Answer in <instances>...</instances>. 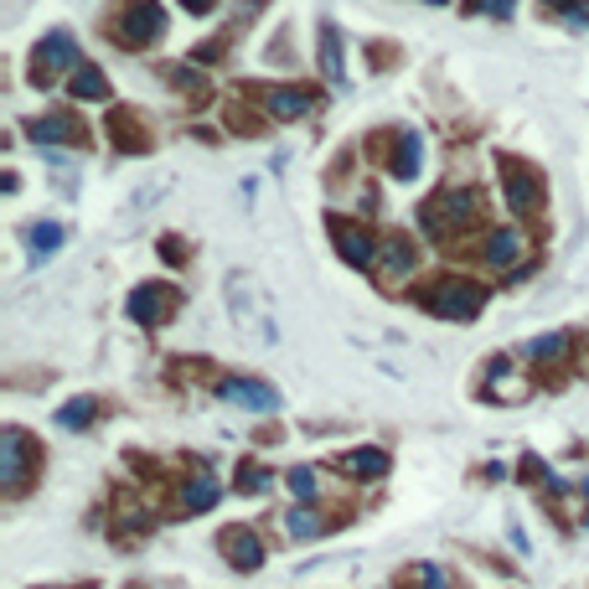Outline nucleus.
<instances>
[{
    "instance_id": "5",
    "label": "nucleus",
    "mask_w": 589,
    "mask_h": 589,
    "mask_svg": "<svg viewBox=\"0 0 589 589\" xmlns=\"http://www.w3.org/2000/svg\"><path fill=\"white\" fill-rule=\"evenodd\" d=\"M62 68H83V62H78V42L68 37V31H47V37L37 42V52H31V78L47 83Z\"/></svg>"
},
{
    "instance_id": "10",
    "label": "nucleus",
    "mask_w": 589,
    "mask_h": 589,
    "mask_svg": "<svg viewBox=\"0 0 589 589\" xmlns=\"http://www.w3.org/2000/svg\"><path fill=\"white\" fill-rule=\"evenodd\" d=\"M331 238H336V248H341V259H347V264H378L372 233H362L357 223H347V217H336V223H331Z\"/></svg>"
},
{
    "instance_id": "25",
    "label": "nucleus",
    "mask_w": 589,
    "mask_h": 589,
    "mask_svg": "<svg viewBox=\"0 0 589 589\" xmlns=\"http://www.w3.org/2000/svg\"><path fill=\"white\" fill-rule=\"evenodd\" d=\"M409 584H419V589H450V574L440 564H414Z\"/></svg>"
},
{
    "instance_id": "18",
    "label": "nucleus",
    "mask_w": 589,
    "mask_h": 589,
    "mask_svg": "<svg viewBox=\"0 0 589 589\" xmlns=\"http://www.w3.org/2000/svg\"><path fill=\"white\" fill-rule=\"evenodd\" d=\"M310 109V93L305 88H269V114L274 119H300Z\"/></svg>"
},
{
    "instance_id": "31",
    "label": "nucleus",
    "mask_w": 589,
    "mask_h": 589,
    "mask_svg": "<svg viewBox=\"0 0 589 589\" xmlns=\"http://www.w3.org/2000/svg\"><path fill=\"white\" fill-rule=\"evenodd\" d=\"M584 496H589V481H584Z\"/></svg>"
},
{
    "instance_id": "7",
    "label": "nucleus",
    "mask_w": 589,
    "mask_h": 589,
    "mask_svg": "<svg viewBox=\"0 0 589 589\" xmlns=\"http://www.w3.org/2000/svg\"><path fill=\"white\" fill-rule=\"evenodd\" d=\"M217 548H223V558H228L233 569H259L264 564V543H259L254 527H223Z\"/></svg>"
},
{
    "instance_id": "6",
    "label": "nucleus",
    "mask_w": 589,
    "mask_h": 589,
    "mask_svg": "<svg viewBox=\"0 0 589 589\" xmlns=\"http://www.w3.org/2000/svg\"><path fill=\"white\" fill-rule=\"evenodd\" d=\"M502 181H507V207H512L517 217H533L538 202H543V181H538V171H527V166L507 161Z\"/></svg>"
},
{
    "instance_id": "30",
    "label": "nucleus",
    "mask_w": 589,
    "mask_h": 589,
    "mask_svg": "<svg viewBox=\"0 0 589 589\" xmlns=\"http://www.w3.org/2000/svg\"><path fill=\"white\" fill-rule=\"evenodd\" d=\"M181 6H186V11H212L217 0H181Z\"/></svg>"
},
{
    "instance_id": "1",
    "label": "nucleus",
    "mask_w": 589,
    "mask_h": 589,
    "mask_svg": "<svg viewBox=\"0 0 589 589\" xmlns=\"http://www.w3.org/2000/svg\"><path fill=\"white\" fill-rule=\"evenodd\" d=\"M114 42L119 47H130V52H140V47H150V42H161V31H166V11L155 6V0H130L119 16H114Z\"/></svg>"
},
{
    "instance_id": "26",
    "label": "nucleus",
    "mask_w": 589,
    "mask_h": 589,
    "mask_svg": "<svg viewBox=\"0 0 589 589\" xmlns=\"http://www.w3.org/2000/svg\"><path fill=\"white\" fill-rule=\"evenodd\" d=\"M290 491L300 496V502H310V496H316V471H310V465H295V471H290Z\"/></svg>"
},
{
    "instance_id": "28",
    "label": "nucleus",
    "mask_w": 589,
    "mask_h": 589,
    "mask_svg": "<svg viewBox=\"0 0 589 589\" xmlns=\"http://www.w3.org/2000/svg\"><path fill=\"white\" fill-rule=\"evenodd\" d=\"M553 6L564 11V16H579V21H589V0H553Z\"/></svg>"
},
{
    "instance_id": "15",
    "label": "nucleus",
    "mask_w": 589,
    "mask_h": 589,
    "mask_svg": "<svg viewBox=\"0 0 589 589\" xmlns=\"http://www.w3.org/2000/svg\"><path fill=\"white\" fill-rule=\"evenodd\" d=\"M68 93L73 99H88V104H99V99H109V78L93 68V62H83V68H73V83H68Z\"/></svg>"
},
{
    "instance_id": "16",
    "label": "nucleus",
    "mask_w": 589,
    "mask_h": 589,
    "mask_svg": "<svg viewBox=\"0 0 589 589\" xmlns=\"http://www.w3.org/2000/svg\"><path fill=\"white\" fill-rule=\"evenodd\" d=\"M109 130H114V145L119 150H150V135H140V119L135 114H124V109H114V119H109Z\"/></svg>"
},
{
    "instance_id": "13",
    "label": "nucleus",
    "mask_w": 589,
    "mask_h": 589,
    "mask_svg": "<svg viewBox=\"0 0 589 589\" xmlns=\"http://www.w3.org/2000/svg\"><path fill=\"white\" fill-rule=\"evenodd\" d=\"M522 254H527V243H522V233H512V228L491 233V238H486V248H481V259H486L491 269H512Z\"/></svg>"
},
{
    "instance_id": "4",
    "label": "nucleus",
    "mask_w": 589,
    "mask_h": 589,
    "mask_svg": "<svg viewBox=\"0 0 589 589\" xmlns=\"http://www.w3.org/2000/svg\"><path fill=\"white\" fill-rule=\"evenodd\" d=\"M481 305H486V290L471 285V279H440V285H429V290H424V310H434V316L471 321Z\"/></svg>"
},
{
    "instance_id": "11",
    "label": "nucleus",
    "mask_w": 589,
    "mask_h": 589,
    "mask_svg": "<svg viewBox=\"0 0 589 589\" xmlns=\"http://www.w3.org/2000/svg\"><path fill=\"white\" fill-rule=\"evenodd\" d=\"M26 130L37 145H78L83 140V124L73 114H42V119H31Z\"/></svg>"
},
{
    "instance_id": "27",
    "label": "nucleus",
    "mask_w": 589,
    "mask_h": 589,
    "mask_svg": "<svg viewBox=\"0 0 589 589\" xmlns=\"http://www.w3.org/2000/svg\"><path fill=\"white\" fill-rule=\"evenodd\" d=\"M238 486H243V491H264V486H269V471H264V465H243V471H238Z\"/></svg>"
},
{
    "instance_id": "20",
    "label": "nucleus",
    "mask_w": 589,
    "mask_h": 589,
    "mask_svg": "<svg viewBox=\"0 0 589 589\" xmlns=\"http://www.w3.org/2000/svg\"><path fill=\"white\" fill-rule=\"evenodd\" d=\"M207 507H217V481L212 476L186 481L181 486V512H207Z\"/></svg>"
},
{
    "instance_id": "24",
    "label": "nucleus",
    "mask_w": 589,
    "mask_h": 589,
    "mask_svg": "<svg viewBox=\"0 0 589 589\" xmlns=\"http://www.w3.org/2000/svg\"><path fill=\"white\" fill-rule=\"evenodd\" d=\"M26 243L37 248V254H52V248L62 243V228L57 223H37V228H26Z\"/></svg>"
},
{
    "instance_id": "17",
    "label": "nucleus",
    "mask_w": 589,
    "mask_h": 589,
    "mask_svg": "<svg viewBox=\"0 0 589 589\" xmlns=\"http://www.w3.org/2000/svg\"><path fill=\"white\" fill-rule=\"evenodd\" d=\"M378 269H383V279H403V274H414V248H409V238H388Z\"/></svg>"
},
{
    "instance_id": "3",
    "label": "nucleus",
    "mask_w": 589,
    "mask_h": 589,
    "mask_svg": "<svg viewBox=\"0 0 589 589\" xmlns=\"http://www.w3.org/2000/svg\"><path fill=\"white\" fill-rule=\"evenodd\" d=\"M37 445L26 440L21 429H6L0 434V491L6 496H21L26 491V481H31V471H37Z\"/></svg>"
},
{
    "instance_id": "8",
    "label": "nucleus",
    "mask_w": 589,
    "mask_h": 589,
    "mask_svg": "<svg viewBox=\"0 0 589 589\" xmlns=\"http://www.w3.org/2000/svg\"><path fill=\"white\" fill-rule=\"evenodd\" d=\"M171 310H176V290H171V285H140V290L130 295V321H140V326L166 321Z\"/></svg>"
},
{
    "instance_id": "9",
    "label": "nucleus",
    "mask_w": 589,
    "mask_h": 589,
    "mask_svg": "<svg viewBox=\"0 0 589 589\" xmlns=\"http://www.w3.org/2000/svg\"><path fill=\"white\" fill-rule=\"evenodd\" d=\"M223 398L238 403V409H254V414H274L279 409V393L269 383H254V378H228L223 383Z\"/></svg>"
},
{
    "instance_id": "22",
    "label": "nucleus",
    "mask_w": 589,
    "mask_h": 589,
    "mask_svg": "<svg viewBox=\"0 0 589 589\" xmlns=\"http://www.w3.org/2000/svg\"><path fill=\"white\" fill-rule=\"evenodd\" d=\"M93 414H99V403H93V398H73V403H62V409H57V424L62 429H88Z\"/></svg>"
},
{
    "instance_id": "23",
    "label": "nucleus",
    "mask_w": 589,
    "mask_h": 589,
    "mask_svg": "<svg viewBox=\"0 0 589 589\" xmlns=\"http://www.w3.org/2000/svg\"><path fill=\"white\" fill-rule=\"evenodd\" d=\"M321 62H326V73L341 83V37L331 26H321Z\"/></svg>"
},
{
    "instance_id": "2",
    "label": "nucleus",
    "mask_w": 589,
    "mask_h": 589,
    "mask_svg": "<svg viewBox=\"0 0 589 589\" xmlns=\"http://www.w3.org/2000/svg\"><path fill=\"white\" fill-rule=\"evenodd\" d=\"M476 207H481L476 192H465V186H445V192L434 197V202H424V233L450 238V233H460L465 223H471Z\"/></svg>"
},
{
    "instance_id": "21",
    "label": "nucleus",
    "mask_w": 589,
    "mask_h": 589,
    "mask_svg": "<svg viewBox=\"0 0 589 589\" xmlns=\"http://www.w3.org/2000/svg\"><path fill=\"white\" fill-rule=\"evenodd\" d=\"M326 527H331V522H326L321 512H310V507H295V512H285V533H290V538H321Z\"/></svg>"
},
{
    "instance_id": "29",
    "label": "nucleus",
    "mask_w": 589,
    "mask_h": 589,
    "mask_svg": "<svg viewBox=\"0 0 589 589\" xmlns=\"http://www.w3.org/2000/svg\"><path fill=\"white\" fill-rule=\"evenodd\" d=\"M481 11H491V16H507V11H512V0H481Z\"/></svg>"
},
{
    "instance_id": "14",
    "label": "nucleus",
    "mask_w": 589,
    "mask_h": 589,
    "mask_svg": "<svg viewBox=\"0 0 589 589\" xmlns=\"http://www.w3.org/2000/svg\"><path fill=\"white\" fill-rule=\"evenodd\" d=\"M341 471L357 476V481H378V476L388 471V455H383L378 445H362V450H352V455H341Z\"/></svg>"
},
{
    "instance_id": "12",
    "label": "nucleus",
    "mask_w": 589,
    "mask_h": 589,
    "mask_svg": "<svg viewBox=\"0 0 589 589\" xmlns=\"http://www.w3.org/2000/svg\"><path fill=\"white\" fill-rule=\"evenodd\" d=\"M419 161H424L419 130H398V140H393V150H388V171L409 181V176H419Z\"/></svg>"
},
{
    "instance_id": "19",
    "label": "nucleus",
    "mask_w": 589,
    "mask_h": 589,
    "mask_svg": "<svg viewBox=\"0 0 589 589\" xmlns=\"http://www.w3.org/2000/svg\"><path fill=\"white\" fill-rule=\"evenodd\" d=\"M574 347V336L569 331H548V336H533V341H527V357H533V362H558V357H564Z\"/></svg>"
}]
</instances>
